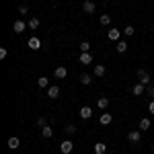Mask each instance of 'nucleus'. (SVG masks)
<instances>
[{"instance_id":"23","label":"nucleus","mask_w":154,"mask_h":154,"mask_svg":"<svg viewBox=\"0 0 154 154\" xmlns=\"http://www.w3.org/2000/svg\"><path fill=\"white\" fill-rule=\"evenodd\" d=\"M134 31H136V29H134L131 25H128V27L123 29V35H125V37H131V35H134Z\"/></svg>"},{"instance_id":"3","label":"nucleus","mask_w":154,"mask_h":154,"mask_svg":"<svg viewBox=\"0 0 154 154\" xmlns=\"http://www.w3.org/2000/svg\"><path fill=\"white\" fill-rule=\"evenodd\" d=\"M78 62H80V64H84V66H88V64H93V56H91L88 51H84V54H80V56H78Z\"/></svg>"},{"instance_id":"8","label":"nucleus","mask_w":154,"mask_h":154,"mask_svg":"<svg viewBox=\"0 0 154 154\" xmlns=\"http://www.w3.org/2000/svg\"><path fill=\"white\" fill-rule=\"evenodd\" d=\"M80 117H82V119H91V117H93V109H91L88 105H84L82 109H80Z\"/></svg>"},{"instance_id":"17","label":"nucleus","mask_w":154,"mask_h":154,"mask_svg":"<svg viewBox=\"0 0 154 154\" xmlns=\"http://www.w3.org/2000/svg\"><path fill=\"white\" fill-rule=\"evenodd\" d=\"M105 150H107V146H105L103 142L95 144V154H105Z\"/></svg>"},{"instance_id":"2","label":"nucleus","mask_w":154,"mask_h":154,"mask_svg":"<svg viewBox=\"0 0 154 154\" xmlns=\"http://www.w3.org/2000/svg\"><path fill=\"white\" fill-rule=\"evenodd\" d=\"M140 138H142V136H140V130H134V131L128 134V142H131V144H138Z\"/></svg>"},{"instance_id":"10","label":"nucleus","mask_w":154,"mask_h":154,"mask_svg":"<svg viewBox=\"0 0 154 154\" xmlns=\"http://www.w3.org/2000/svg\"><path fill=\"white\" fill-rule=\"evenodd\" d=\"M39 48H41V41H39L37 37H31V39H29V49H33V51H37Z\"/></svg>"},{"instance_id":"1","label":"nucleus","mask_w":154,"mask_h":154,"mask_svg":"<svg viewBox=\"0 0 154 154\" xmlns=\"http://www.w3.org/2000/svg\"><path fill=\"white\" fill-rule=\"evenodd\" d=\"M138 80H140V84L148 86V84H150V74L146 70H138Z\"/></svg>"},{"instance_id":"5","label":"nucleus","mask_w":154,"mask_h":154,"mask_svg":"<svg viewBox=\"0 0 154 154\" xmlns=\"http://www.w3.org/2000/svg\"><path fill=\"white\" fill-rule=\"evenodd\" d=\"M72 148H74V144H72L70 140H66V142L60 144V150H62V154H70V152H72Z\"/></svg>"},{"instance_id":"20","label":"nucleus","mask_w":154,"mask_h":154,"mask_svg":"<svg viewBox=\"0 0 154 154\" xmlns=\"http://www.w3.org/2000/svg\"><path fill=\"white\" fill-rule=\"evenodd\" d=\"M91 80H93V78H91V74H86V72L80 74V82H82V84H91Z\"/></svg>"},{"instance_id":"14","label":"nucleus","mask_w":154,"mask_h":154,"mask_svg":"<svg viewBox=\"0 0 154 154\" xmlns=\"http://www.w3.org/2000/svg\"><path fill=\"white\" fill-rule=\"evenodd\" d=\"M99 121H101V125H109V123L113 121V117H111V113H103Z\"/></svg>"},{"instance_id":"15","label":"nucleus","mask_w":154,"mask_h":154,"mask_svg":"<svg viewBox=\"0 0 154 154\" xmlns=\"http://www.w3.org/2000/svg\"><path fill=\"white\" fill-rule=\"evenodd\" d=\"M54 74H56V78H66L68 70H66L64 66H60V68H56V72H54Z\"/></svg>"},{"instance_id":"22","label":"nucleus","mask_w":154,"mask_h":154,"mask_svg":"<svg viewBox=\"0 0 154 154\" xmlns=\"http://www.w3.org/2000/svg\"><path fill=\"white\" fill-rule=\"evenodd\" d=\"M99 23H101V25H109V23H111V17H109V14H101Z\"/></svg>"},{"instance_id":"4","label":"nucleus","mask_w":154,"mask_h":154,"mask_svg":"<svg viewBox=\"0 0 154 154\" xmlns=\"http://www.w3.org/2000/svg\"><path fill=\"white\" fill-rule=\"evenodd\" d=\"M6 146H8L11 150H17V148L21 146V142H19V138H17V136H11V138L6 140Z\"/></svg>"},{"instance_id":"11","label":"nucleus","mask_w":154,"mask_h":154,"mask_svg":"<svg viewBox=\"0 0 154 154\" xmlns=\"http://www.w3.org/2000/svg\"><path fill=\"white\" fill-rule=\"evenodd\" d=\"M144 93H146V86H144V84H136V86L131 88V95H136V97L144 95Z\"/></svg>"},{"instance_id":"27","label":"nucleus","mask_w":154,"mask_h":154,"mask_svg":"<svg viewBox=\"0 0 154 154\" xmlns=\"http://www.w3.org/2000/svg\"><path fill=\"white\" fill-rule=\"evenodd\" d=\"M66 134H76V125H72V123H68V125H66Z\"/></svg>"},{"instance_id":"26","label":"nucleus","mask_w":154,"mask_h":154,"mask_svg":"<svg viewBox=\"0 0 154 154\" xmlns=\"http://www.w3.org/2000/svg\"><path fill=\"white\" fill-rule=\"evenodd\" d=\"M88 49H91V43H88V41H82V43H80V51H88Z\"/></svg>"},{"instance_id":"21","label":"nucleus","mask_w":154,"mask_h":154,"mask_svg":"<svg viewBox=\"0 0 154 154\" xmlns=\"http://www.w3.org/2000/svg\"><path fill=\"white\" fill-rule=\"evenodd\" d=\"M95 76H105V66H95Z\"/></svg>"},{"instance_id":"19","label":"nucleus","mask_w":154,"mask_h":154,"mask_svg":"<svg viewBox=\"0 0 154 154\" xmlns=\"http://www.w3.org/2000/svg\"><path fill=\"white\" fill-rule=\"evenodd\" d=\"M37 84H39V88H45L49 84V78H45V76H41V78H37Z\"/></svg>"},{"instance_id":"6","label":"nucleus","mask_w":154,"mask_h":154,"mask_svg":"<svg viewBox=\"0 0 154 154\" xmlns=\"http://www.w3.org/2000/svg\"><path fill=\"white\" fill-rule=\"evenodd\" d=\"M27 27H29V25L23 23V21H14V25H12V31H14V33H23Z\"/></svg>"},{"instance_id":"29","label":"nucleus","mask_w":154,"mask_h":154,"mask_svg":"<svg viewBox=\"0 0 154 154\" xmlns=\"http://www.w3.org/2000/svg\"><path fill=\"white\" fill-rule=\"evenodd\" d=\"M19 14H29V8H27L25 4H21V6H19Z\"/></svg>"},{"instance_id":"7","label":"nucleus","mask_w":154,"mask_h":154,"mask_svg":"<svg viewBox=\"0 0 154 154\" xmlns=\"http://www.w3.org/2000/svg\"><path fill=\"white\" fill-rule=\"evenodd\" d=\"M121 33H123V31H119V29H109V33H107V37H109L111 41H119V37H121Z\"/></svg>"},{"instance_id":"28","label":"nucleus","mask_w":154,"mask_h":154,"mask_svg":"<svg viewBox=\"0 0 154 154\" xmlns=\"http://www.w3.org/2000/svg\"><path fill=\"white\" fill-rule=\"evenodd\" d=\"M146 95L154 97V84H148V86H146Z\"/></svg>"},{"instance_id":"33","label":"nucleus","mask_w":154,"mask_h":154,"mask_svg":"<svg viewBox=\"0 0 154 154\" xmlns=\"http://www.w3.org/2000/svg\"><path fill=\"white\" fill-rule=\"evenodd\" d=\"M115 2H119V0H115Z\"/></svg>"},{"instance_id":"31","label":"nucleus","mask_w":154,"mask_h":154,"mask_svg":"<svg viewBox=\"0 0 154 154\" xmlns=\"http://www.w3.org/2000/svg\"><path fill=\"white\" fill-rule=\"evenodd\" d=\"M37 125H41V128H43V125H45V119H43V117H37Z\"/></svg>"},{"instance_id":"9","label":"nucleus","mask_w":154,"mask_h":154,"mask_svg":"<svg viewBox=\"0 0 154 154\" xmlns=\"http://www.w3.org/2000/svg\"><path fill=\"white\" fill-rule=\"evenodd\" d=\"M82 11L86 12V14H93V12H95V2H91V0H86V2L82 4Z\"/></svg>"},{"instance_id":"24","label":"nucleus","mask_w":154,"mask_h":154,"mask_svg":"<svg viewBox=\"0 0 154 154\" xmlns=\"http://www.w3.org/2000/svg\"><path fill=\"white\" fill-rule=\"evenodd\" d=\"M107 107H109V99H105V97L99 99V109H107Z\"/></svg>"},{"instance_id":"13","label":"nucleus","mask_w":154,"mask_h":154,"mask_svg":"<svg viewBox=\"0 0 154 154\" xmlns=\"http://www.w3.org/2000/svg\"><path fill=\"white\" fill-rule=\"evenodd\" d=\"M138 128H140V131H146L148 128H150V119L142 117V119H140V123H138Z\"/></svg>"},{"instance_id":"30","label":"nucleus","mask_w":154,"mask_h":154,"mask_svg":"<svg viewBox=\"0 0 154 154\" xmlns=\"http://www.w3.org/2000/svg\"><path fill=\"white\" fill-rule=\"evenodd\" d=\"M6 58V48H0V60Z\"/></svg>"},{"instance_id":"12","label":"nucleus","mask_w":154,"mask_h":154,"mask_svg":"<svg viewBox=\"0 0 154 154\" xmlns=\"http://www.w3.org/2000/svg\"><path fill=\"white\" fill-rule=\"evenodd\" d=\"M48 97L49 99H58L60 97V86H49L48 88Z\"/></svg>"},{"instance_id":"16","label":"nucleus","mask_w":154,"mask_h":154,"mask_svg":"<svg viewBox=\"0 0 154 154\" xmlns=\"http://www.w3.org/2000/svg\"><path fill=\"white\" fill-rule=\"evenodd\" d=\"M41 136H43V138H51V136H54V130H51L49 125H43V128H41Z\"/></svg>"},{"instance_id":"32","label":"nucleus","mask_w":154,"mask_h":154,"mask_svg":"<svg viewBox=\"0 0 154 154\" xmlns=\"http://www.w3.org/2000/svg\"><path fill=\"white\" fill-rule=\"evenodd\" d=\"M148 111H150V113H152V115H154V101H152V103H150V105H148Z\"/></svg>"},{"instance_id":"25","label":"nucleus","mask_w":154,"mask_h":154,"mask_svg":"<svg viewBox=\"0 0 154 154\" xmlns=\"http://www.w3.org/2000/svg\"><path fill=\"white\" fill-rule=\"evenodd\" d=\"M39 27V19H31L29 21V29H37Z\"/></svg>"},{"instance_id":"18","label":"nucleus","mask_w":154,"mask_h":154,"mask_svg":"<svg viewBox=\"0 0 154 154\" xmlns=\"http://www.w3.org/2000/svg\"><path fill=\"white\" fill-rule=\"evenodd\" d=\"M115 48H117V51H119V54H123V51L128 49V41H121V39H119V41H117V45H115Z\"/></svg>"}]
</instances>
